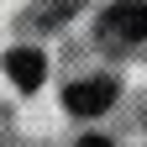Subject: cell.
<instances>
[{
	"mask_svg": "<svg viewBox=\"0 0 147 147\" xmlns=\"http://www.w3.org/2000/svg\"><path fill=\"white\" fill-rule=\"evenodd\" d=\"M100 37H105L110 47L147 42V0H116V5L100 16Z\"/></svg>",
	"mask_w": 147,
	"mask_h": 147,
	"instance_id": "1",
	"label": "cell"
},
{
	"mask_svg": "<svg viewBox=\"0 0 147 147\" xmlns=\"http://www.w3.org/2000/svg\"><path fill=\"white\" fill-rule=\"evenodd\" d=\"M63 105L74 116H100V110L116 105V79H79L63 89Z\"/></svg>",
	"mask_w": 147,
	"mask_h": 147,
	"instance_id": "2",
	"label": "cell"
},
{
	"mask_svg": "<svg viewBox=\"0 0 147 147\" xmlns=\"http://www.w3.org/2000/svg\"><path fill=\"white\" fill-rule=\"evenodd\" d=\"M5 74H11L16 89H42V79H47L42 47H11V53H5Z\"/></svg>",
	"mask_w": 147,
	"mask_h": 147,
	"instance_id": "3",
	"label": "cell"
},
{
	"mask_svg": "<svg viewBox=\"0 0 147 147\" xmlns=\"http://www.w3.org/2000/svg\"><path fill=\"white\" fill-rule=\"evenodd\" d=\"M79 5H84V0H42V5H37V21H42V32H47V26H58L63 16H74Z\"/></svg>",
	"mask_w": 147,
	"mask_h": 147,
	"instance_id": "4",
	"label": "cell"
},
{
	"mask_svg": "<svg viewBox=\"0 0 147 147\" xmlns=\"http://www.w3.org/2000/svg\"><path fill=\"white\" fill-rule=\"evenodd\" d=\"M79 147H110V142H105V137H84Z\"/></svg>",
	"mask_w": 147,
	"mask_h": 147,
	"instance_id": "5",
	"label": "cell"
}]
</instances>
